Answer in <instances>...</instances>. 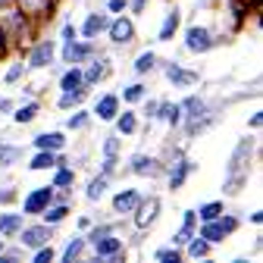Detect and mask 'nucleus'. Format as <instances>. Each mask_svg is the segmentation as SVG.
<instances>
[{"mask_svg":"<svg viewBox=\"0 0 263 263\" xmlns=\"http://www.w3.org/2000/svg\"><path fill=\"white\" fill-rule=\"evenodd\" d=\"M257 154H260V138H257V132L235 141L232 154H229V163H226V176H222V197H238V194L248 188V179H251V173H254Z\"/></svg>","mask_w":263,"mask_h":263,"instance_id":"obj_1","label":"nucleus"},{"mask_svg":"<svg viewBox=\"0 0 263 263\" xmlns=\"http://www.w3.org/2000/svg\"><path fill=\"white\" fill-rule=\"evenodd\" d=\"M0 28L7 31V38H10V44H13V53H22L31 41L41 35V28L31 22L16 4H10L7 10H0Z\"/></svg>","mask_w":263,"mask_h":263,"instance_id":"obj_2","label":"nucleus"},{"mask_svg":"<svg viewBox=\"0 0 263 263\" xmlns=\"http://www.w3.org/2000/svg\"><path fill=\"white\" fill-rule=\"evenodd\" d=\"M179 35H182V50L191 53V57H204V53L216 50L219 44H226V35H219L216 28H210L204 22L185 25V31H179Z\"/></svg>","mask_w":263,"mask_h":263,"instance_id":"obj_3","label":"nucleus"},{"mask_svg":"<svg viewBox=\"0 0 263 263\" xmlns=\"http://www.w3.org/2000/svg\"><path fill=\"white\" fill-rule=\"evenodd\" d=\"M241 216L238 213H229V210H222L216 219H207V222H197V235H201V238H207L213 248L216 245H222L226 238H232L235 232H238V229H241Z\"/></svg>","mask_w":263,"mask_h":263,"instance_id":"obj_4","label":"nucleus"},{"mask_svg":"<svg viewBox=\"0 0 263 263\" xmlns=\"http://www.w3.org/2000/svg\"><path fill=\"white\" fill-rule=\"evenodd\" d=\"M57 47H60L57 38L38 35L35 41L22 50V60H25V66H28V72H44V69H50V66L57 63Z\"/></svg>","mask_w":263,"mask_h":263,"instance_id":"obj_5","label":"nucleus"},{"mask_svg":"<svg viewBox=\"0 0 263 263\" xmlns=\"http://www.w3.org/2000/svg\"><path fill=\"white\" fill-rule=\"evenodd\" d=\"M104 38L110 41L113 50H128L138 44V28H135V16L128 13H119V16H110V25L104 31Z\"/></svg>","mask_w":263,"mask_h":263,"instance_id":"obj_6","label":"nucleus"},{"mask_svg":"<svg viewBox=\"0 0 263 263\" xmlns=\"http://www.w3.org/2000/svg\"><path fill=\"white\" fill-rule=\"evenodd\" d=\"M88 254L94 260H107V263L110 260H122L128 254V241H125L122 232H107V235H97V238L88 241Z\"/></svg>","mask_w":263,"mask_h":263,"instance_id":"obj_7","label":"nucleus"},{"mask_svg":"<svg viewBox=\"0 0 263 263\" xmlns=\"http://www.w3.org/2000/svg\"><path fill=\"white\" fill-rule=\"evenodd\" d=\"M179 107H182V125H191V122H204V119H216L219 122V110L207 101L204 94H185L182 101H179ZM179 125V128H182Z\"/></svg>","mask_w":263,"mask_h":263,"instance_id":"obj_8","label":"nucleus"},{"mask_svg":"<svg viewBox=\"0 0 263 263\" xmlns=\"http://www.w3.org/2000/svg\"><path fill=\"white\" fill-rule=\"evenodd\" d=\"M160 213H163V201H160V194H141V201H138V207L132 210V229L135 232H151V229L157 226V219H160Z\"/></svg>","mask_w":263,"mask_h":263,"instance_id":"obj_9","label":"nucleus"},{"mask_svg":"<svg viewBox=\"0 0 263 263\" xmlns=\"http://www.w3.org/2000/svg\"><path fill=\"white\" fill-rule=\"evenodd\" d=\"M13 241H19L25 251H35V248H41L47 241H57V229L47 226V222H41V219H25V226L16 232Z\"/></svg>","mask_w":263,"mask_h":263,"instance_id":"obj_10","label":"nucleus"},{"mask_svg":"<svg viewBox=\"0 0 263 263\" xmlns=\"http://www.w3.org/2000/svg\"><path fill=\"white\" fill-rule=\"evenodd\" d=\"M125 173L128 176H138V179H163L166 173V163L160 160V154H144V151H135L125 163Z\"/></svg>","mask_w":263,"mask_h":263,"instance_id":"obj_11","label":"nucleus"},{"mask_svg":"<svg viewBox=\"0 0 263 263\" xmlns=\"http://www.w3.org/2000/svg\"><path fill=\"white\" fill-rule=\"evenodd\" d=\"M157 72H163V79H166L173 88H182V91H191L197 82H201V72L188 69V66H182L179 60H160Z\"/></svg>","mask_w":263,"mask_h":263,"instance_id":"obj_12","label":"nucleus"},{"mask_svg":"<svg viewBox=\"0 0 263 263\" xmlns=\"http://www.w3.org/2000/svg\"><path fill=\"white\" fill-rule=\"evenodd\" d=\"M50 201H53V185H50V182H47V185H35V188H28V191L22 194L19 210H22L25 219H38Z\"/></svg>","mask_w":263,"mask_h":263,"instance_id":"obj_13","label":"nucleus"},{"mask_svg":"<svg viewBox=\"0 0 263 263\" xmlns=\"http://www.w3.org/2000/svg\"><path fill=\"white\" fill-rule=\"evenodd\" d=\"M110 76H113V60L104 50H97L88 63H82V82H85V88H97L101 82H107Z\"/></svg>","mask_w":263,"mask_h":263,"instance_id":"obj_14","label":"nucleus"},{"mask_svg":"<svg viewBox=\"0 0 263 263\" xmlns=\"http://www.w3.org/2000/svg\"><path fill=\"white\" fill-rule=\"evenodd\" d=\"M97 50H101V44H97V41L76 38V41H69V44H60V47H57V57H60L63 66H82V63H88Z\"/></svg>","mask_w":263,"mask_h":263,"instance_id":"obj_15","label":"nucleus"},{"mask_svg":"<svg viewBox=\"0 0 263 263\" xmlns=\"http://www.w3.org/2000/svg\"><path fill=\"white\" fill-rule=\"evenodd\" d=\"M197 173V163L191 160V157H185V154H179V157H173L170 163H166V173H163V176H166V188L176 194V191H182L185 188V182L191 179Z\"/></svg>","mask_w":263,"mask_h":263,"instance_id":"obj_16","label":"nucleus"},{"mask_svg":"<svg viewBox=\"0 0 263 263\" xmlns=\"http://www.w3.org/2000/svg\"><path fill=\"white\" fill-rule=\"evenodd\" d=\"M13 4H16L31 22H35L38 28H44V25L57 16V10H60L63 0H13Z\"/></svg>","mask_w":263,"mask_h":263,"instance_id":"obj_17","label":"nucleus"},{"mask_svg":"<svg viewBox=\"0 0 263 263\" xmlns=\"http://www.w3.org/2000/svg\"><path fill=\"white\" fill-rule=\"evenodd\" d=\"M122 110V101H119V91H104V94H97L94 97V104H91V116L97 122H113L116 113Z\"/></svg>","mask_w":263,"mask_h":263,"instance_id":"obj_18","label":"nucleus"},{"mask_svg":"<svg viewBox=\"0 0 263 263\" xmlns=\"http://www.w3.org/2000/svg\"><path fill=\"white\" fill-rule=\"evenodd\" d=\"M107 25H110V13H107V10H91V13H85V19H82V25H79V38L97 41V38H104Z\"/></svg>","mask_w":263,"mask_h":263,"instance_id":"obj_19","label":"nucleus"},{"mask_svg":"<svg viewBox=\"0 0 263 263\" xmlns=\"http://www.w3.org/2000/svg\"><path fill=\"white\" fill-rule=\"evenodd\" d=\"M138 201H141V191H138V188H116L113 197H110V213L128 219L132 210L138 207Z\"/></svg>","mask_w":263,"mask_h":263,"instance_id":"obj_20","label":"nucleus"},{"mask_svg":"<svg viewBox=\"0 0 263 263\" xmlns=\"http://www.w3.org/2000/svg\"><path fill=\"white\" fill-rule=\"evenodd\" d=\"M110 125H113L116 135H122V138H135L138 132H141V116H138V107H125V110H119V113H116V119H113Z\"/></svg>","mask_w":263,"mask_h":263,"instance_id":"obj_21","label":"nucleus"},{"mask_svg":"<svg viewBox=\"0 0 263 263\" xmlns=\"http://www.w3.org/2000/svg\"><path fill=\"white\" fill-rule=\"evenodd\" d=\"M88 254V241H85V232H76L63 241V248L57 251V260L60 263H79L82 257Z\"/></svg>","mask_w":263,"mask_h":263,"instance_id":"obj_22","label":"nucleus"},{"mask_svg":"<svg viewBox=\"0 0 263 263\" xmlns=\"http://www.w3.org/2000/svg\"><path fill=\"white\" fill-rule=\"evenodd\" d=\"M41 110H44L41 97H28V101H19L16 104V110L10 113V119H13V125H31V122L41 116Z\"/></svg>","mask_w":263,"mask_h":263,"instance_id":"obj_23","label":"nucleus"},{"mask_svg":"<svg viewBox=\"0 0 263 263\" xmlns=\"http://www.w3.org/2000/svg\"><path fill=\"white\" fill-rule=\"evenodd\" d=\"M179 31H182V10L170 7L166 16H163V22H160V28H157V41L160 44H170L173 38H179Z\"/></svg>","mask_w":263,"mask_h":263,"instance_id":"obj_24","label":"nucleus"},{"mask_svg":"<svg viewBox=\"0 0 263 263\" xmlns=\"http://www.w3.org/2000/svg\"><path fill=\"white\" fill-rule=\"evenodd\" d=\"M31 147H41V151H66V147H69L66 128H47V132H38V135L31 138Z\"/></svg>","mask_w":263,"mask_h":263,"instance_id":"obj_25","label":"nucleus"},{"mask_svg":"<svg viewBox=\"0 0 263 263\" xmlns=\"http://www.w3.org/2000/svg\"><path fill=\"white\" fill-rule=\"evenodd\" d=\"M72 213H76V210H72V201H50L38 219H41V222H47V226H53V229H60L66 219L72 216Z\"/></svg>","mask_w":263,"mask_h":263,"instance_id":"obj_26","label":"nucleus"},{"mask_svg":"<svg viewBox=\"0 0 263 263\" xmlns=\"http://www.w3.org/2000/svg\"><path fill=\"white\" fill-rule=\"evenodd\" d=\"M79 182V170L72 166V163H57V166L50 170V185L60 188V191H72Z\"/></svg>","mask_w":263,"mask_h":263,"instance_id":"obj_27","label":"nucleus"},{"mask_svg":"<svg viewBox=\"0 0 263 263\" xmlns=\"http://www.w3.org/2000/svg\"><path fill=\"white\" fill-rule=\"evenodd\" d=\"M60 154L63 151H41V147H35V154H31L28 163H25V170L28 173H50L60 163Z\"/></svg>","mask_w":263,"mask_h":263,"instance_id":"obj_28","label":"nucleus"},{"mask_svg":"<svg viewBox=\"0 0 263 263\" xmlns=\"http://www.w3.org/2000/svg\"><path fill=\"white\" fill-rule=\"evenodd\" d=\"M110 185H113V179H110V176L94 173V176L85 182V201H88V204H101L104 197H107V191H110Z\"/></svg>","mask_w":263,"mask_h":263,"instance_id":"obj_29","label":"nucleus"},{"mask_svg":"<svg viewBox=\"0 0 263 263\" xmlns=\"http://www.w3.org/2000/svg\"><path fill=\"white\" fill-rule=\"evenodd\" d=\"M154 122H163L170 132H179V125H182V107H179V101H160Z\"/></svg>","mask_w":263,"mask_h":263,"instance_id":"obj_30","label":"nucleus"},{"mask_svg":"<svg viewBox=\"0 0 263 263\" xmlns=\"http://www.w3.org/2000/svg\"><path fill=\"white\" fill-rule=\"evenodd\" d=\"M157 66H160L157 50L144 47V50H138V53H135V60H132V72H135L138 79H147V76H154V72H157Z\"/></svg>","mask_w":263,"mask_h":263,"instance_id":"obj_31","label":"nucleus"},{"mask_svg":"<svg viewBox=\"0 0 263 263\" xmlns=\"http://www.w3.org/2000/svg\"><path fill=\"white\" fill-rule=\"evenodd\" d=\"M194 232H197V213H194V210H182V226L173 232L170 245H173V248H185V241H188Z\"/></svg>","mask_w":263,"mask_h":263,"instance_id":"obj_32","label":"nucleus"},{"mask_svg":"<svg viewBox=\"0 0 263 263\" xmlns=\"http://www.w3.org/2000/svg\"><path fill=\"white\" fill-rule=\"evenodd\" d=\"M151 94V88H147V82H128V85H122V91H119V101H122V107H138L144 97Z\"/></svg>","mask_w":263,"mask_h":263,"instance_id":"obj_33","label":"nucleus"},{"mask_svg":"<svg viewBox=\"0 0 263 263\" xmlns=\"http://www.w3.org/2000/svg\"><path fill=\"white\" fill-rule=\"evenodd\" d=\"M22 226H25L22 210H4V213H0V238L13 241V238H16V232H19Z\"/></svg>","mask_w":263,"mask_h":263,"instance_id":"obj_34","label":"nucleus"},{"mask_svg":"<svg viewBox=\"0 0 263 263\" xmlns=\"http://www.w3.org/2000/svg\"><path fill=\"white\" fill-rule=\"evenodd\" d=\"M91 97V88H76V91H60V97H57V110L60 113H69V110H76V107H82L85 101Z\"/></svg>","mask_w":263,"mask_h":263,"instance_id":"obj_35","label":"nucleus"},{"mask_svg":"<svg viewBox=\"0 0 263 263\" xmlns=\"http://www.w3.org/2000/svg\"><path fill=\"white\" fill-rule=\"evenodd\" d=\"M182 254H185V260H207L210 254H213V245L207 241V238H201V235H191L188 241H185V248H182Z\"/></svg>","mask_w":263,"mask_h":263,"instance_id":"obj_36","label":"nucleus"},{"mask_svg":"<svg viewBox=\"0 0 263 263\" xmlns=\"http://www.w3.org/2000/svg\"><path fill=\"white\" fill-rule=\"evenodd\" d=\"M91 122H94V116H91V110L82 104V107L69 110V116H66L63 128H66V132H88V128H91Z\"/></svg>","mask_w":263,"mask_h":263,"instance_id":"obj_37","label":"nucleus"},{"mask_svg":"<svg viewBox=\"0 0 263 263\" xmlns=\"http://www.w3.org/2000/svg\"><path fill=\"white\" fill-rule=\"evenodd\" d=\"M25 160V147L13 141H0V170H13Z\"/></svg>","mask_w":263,"mask_h":263,"instance_id":"obj_38","label":"nucleus"},{"mask_svg":"<svg viewBox=\"0 0 263 263\" xmlns=\"http://www.w3.org/2000/svg\"><path fill=\"white\" fill-rule=\"evenodd\" d=\"M25 76H28V66H25L22 53H13L10 66L4 69V76H0V82H4V85H19V82H25Z\"/></svg>","mask_w":263,"mask_h":263,"instance_id":"obj_39","label":"nucleus"},{"mask_svg":"<svg viewBox=\"0 0 263 263\" xmlns=\"http://www.w3.org/2000/svg\"><path fill=\"white\" fill-rule=\"evenodd\" d=\"M57 88H60V91L85 88V82H82V66H63L60 76H57Z\"/></svg>","mask_w":263,"mask_h":263,"instance_id":"obj_40","label":"nucleus"},{"mask_svg":"<svg viewBox=\"0 0 263 263\" xmlns=\"http://www.w3.org/2000/svg\"><path fill=\"white\" fill-rule=\"evenodd\" d=\"M222 210H229L226 207V197H216V201H204L194 213H197V222H207V219H216Z\"/></svg>","mask_w":263,"mask_h":263,"instance_id":"obj_41","label":"nucleus"},{"mask_svg":"<svg viewBox=\"0 0 263 263\" xmlns=\"http://www.w3.org/2000/svg\"><path fill=\"white\" fill-rule=\"evenodd\" d=\"M119 154H122V135H116V132L101 135V157H119Z\"/></svg>","mask_w":263,"mask_h":263,"instance_id":"obj_42","label":"nucleus"},{"mask_svg":"<svg viewBox=\"0 0 263 263\" xmlns=\"http://www.w3.org/2000/svg\"><path fill=\"white\" fill-rule=\"evenodd\" d=\"M154 260H157V263H182V260H185V254H182V248L163 245V248H157V251H154Z\"/></svg>","mask_w":263,"mask_h":263,"instance_id":"obj_43","label":"nucleus"},{"mask_svg":"<svg viewBox=\"0 0 263 263\" xmlns=\"http://www.w3.org/2000/svg\"><path fill=\"white\" fill-rule=\"evenodd\" d=\"M28 260H31V263H53V260H57L53 241H47V245H41V248H35V251H28Z\"/></svg>","mask_w":263,"mask_h":263,"instance_id":"obj_44","label":"nucleus"},{"mask_svg":"<svg viewBox=\"0 0 263 263\" xmlns=\"http://www.w3.org/2000/svg\"><path fill=\"white\" fill-rule=\"evenodd\" d=\"M141 110H138V116H144V122H154V116H157V107H160V97H144V101L138 104Z\"/></svg>","mask_w":263,"mask_h":263,"instance_id":"obj_45","label":"nucleus"},{"mask_svg":"<svg viewBox=\"0 0 263 263\" xmlns=\"http://www.w3.org/2000/svg\"><path fill=\"white\" fill-rule=\"evenodd\" d=\"M76 38H79V25L66 19V22L60 25V38H57V41H60V44H69V41H76Z\"/></svg>","mask_w":263,"mask_h":263,"instance_id":"obj_46","label":"nucleus"},{"mask_svg":"<svg viewBox=\"0 0 263 263\" xmlns=\"http://www.w3.org/2000/svg\"><path fill=\"white\" fill-rule=\"evenodd\" d=\"M16 201H19V191L13 185H0V207H10Z\"/></svg>","mask_w":263,"mask_h":263,"instance_id":"obj_47","label":"nucleus"},{"mask_svg":"<svg viewBox=\"0 0 263 263\" xmlns=\"http://www.w3.org/2000/svg\"><path fill=\"white\" fill-rule=\"evenodd\" d=\"M104 10H107L110 16H119V13H128V0H107V4H104Z\"/></svg>","mask_w":263,"mask_h":263,"instance_id":"obj_48","label":"nucleus"},{"mask_svg":"<svg viewBox=\"0 0 263 263\" xmlns=\"http://www.w3.org/2000/svg\"><path fill=\"white\" fill-rule=\"evenodd\" d=\"M10 57H13V44H10V38H7V31L0 28V63L10 60Z\"/></svg>","mask_w":263,"mask_h":263,"instance_id":"obj_49","label":"nucleus"},{"mask_svg":"<svg viewBox=\"0 0 263 263\" xmlns=\"http://www.w3.org/2000/svg\"><path fill=\"white\" fill-rule=\"evenodd\" d=\"M16 97H4V94H0V116H10L13 110H16Z\"/></svg>","mask_w":263,"mask_h":263,"instance_id":"obj_50","label":"nucleus"},{"mask_svg":"<svg viewBox=\"0 0 263 263\" xmlns=\"http://www.w3.org/2000/svg\"><path fill=\"white\" fill-rule=\"evenodd\" d=\"M28 97H41V85L25 82V85H22V101H28Z\"/></svg>","mask_w":263,"mask_h":263,"instance_id":"obj_51","label":"nucleus"},{"mask_svg":"<svg viewBox=\"0 0 263 263\" xmlns=\"http://www.w3.org/2000/svg\"><path fill=\"white\" fill-rule=\"evenodd\" d=\"M248 128H251V132H260V128H263V110H254V113H251Z\"/></svg>","mask_w":263,"mask_h":263,"instance_id":"obj_52","label":"nucleus"},{"mask_svg":"<svg viewBox=\"0 0 263 263\" xmlns=\"http://www.w3.org/2000/svg\"><path fill=\"white\" fill-rule=\"evenodd\" d=\"M216 4H222V0H194V10H213Z\"/></svg>","mask_w":263,"mask_h":263,"instance_id":"obj_53","label":"nucleus"},{"mask_svg":"<svg viewBox=\"0 0 263 263\" xmlns=\"http://www.w3.org/2000/svg\"><path fill=\"white\" fill-rule=\"evenodd\" d=\"M91 222H94V216H85V213H82V216L76 219V229H79V232H85V229H88Z\"/></svg>","mask_w":263,"mask_h":263,"instance_id":"obj_54","label":"nucleus"},{"mask_svg":"<svg viewBox=\"0 0 263 263\" xmlns=\"http://www.w3.org/2000/svg\"><path fill=\"white\" fill-rule=\"evenodd\" d=\"M248 219H251V226H257V229H260V226H263V210H260V207H257V210H251V216H248Z\"/></svg>","mask_w":263,"mask_h":263,"instance_id":"obj_55","label":"nucleus"},{"mask_svg":"<svg viewBox=\"0 0 263 263\" xmlns=\"http://www.w3.org/2000/svg\"><path fill=\"white\" fill-rule=\"evenodd\" d=\"M260 251H263V238H260V235H257V241H254V254H257V257H260Z\"/></svg>","mask_w":263,"mask_h":263,"instance_id":"obj_56","label":"nucleus"},{"mask_svg":"<svg viewBox=\"0 0 263 263\" xmlns=\"http://www.w3.org/2000/svg\"><path fill=\"white\" fill-rule=\"evenodd\" d=\"M10 4H13V0H0V10H7Z\"/></svg>","mask_w":263,"mask_h":263,"instance_id":"obj_57","label":"nucleus"},{"mask_svg":"<svg viewBox=\"0 0 263 263\" xmlns=\"http://www.w3.org/2000/svg\"><path fill=\"white\" fill-rule=\"evenodd\" d=\"M4 248H7V238H0V251H4Z\"/></svg>","mask_w":263,"mask_h":263,"instance_id":"obj_58","label":"nucleus"},{"mask_svg":"<svg viewBox=\"0 0 263 263\" xmlns=\"http://www.w3.org/2000/svg\"><path fill=\"white\" fill-rule=\"evenodd\" d=\"M72 4H79V0H72Z\"/></svg>","mask_w":263,"mask_h":263,"instance_id":"obj_59","label":"nucleus"}]
</instances>
